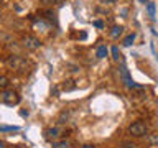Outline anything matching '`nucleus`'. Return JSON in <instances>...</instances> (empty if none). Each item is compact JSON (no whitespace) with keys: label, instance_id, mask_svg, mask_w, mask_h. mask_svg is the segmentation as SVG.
<instances>
[{"label":"nucleus","instance_id":"obj_1","mask_svg":"<svg viewBox=\"0 0 158 148\" xmlns=\"http://www.w3.org/2000/svg\"><path fill=\"white\" fill-rule=\"evenodd\" d=\"M5 64H7L8 69H12L15 72H27L28 69V61L20 54H12L5 59Z\"/></svg>","mask_w":158,"mask_h":148},{"label":"nucleus","instance_id":"obj_2","mask_svg":"<svg viewBox=\"0 0 158 148\" xmlns=\"http://www.w3.org/2000/svg\"><path fill=\"white\" fill-rule=\"evenodd\" d=\"M0 102H3L5 105H18L20 104V96L12 89H5L0 91Z\"/></svg>","mask_w":158,"mask_h":148},{"label":"nucleus","instance_id":"obj_3","mask_svg":"<svg viewBox=\"0 0 158 148\" xmlns=\"http://www.w3.org/2000/svg\"><path fill=\"white\" fill-rule=\"evenodd\" d=\"M147 125L143 123L142 120H137L133 122L130 127H128V133H130L132 137H145L147 135Z\"/></svg>","mask_w":158,"mask_h":148},{"label":"nucleus","instance_id":"obj_4","mask_svg":"<svg viewBox=\"0 0 158 148\" xmlns=\"http://www.w3.org/2000/svg\"><path fill=\"white\" fill-rule=\"evenodd\" d=\"M118 72H120V79L123 81V84H125L128 89H137V87H140L138 84L133 82V79H132V76H130V72H128V69L123 66V64H122L120 68H118Z\"/></svg>","mask_w":158,"mask_h":148},{"label":"nucleus","instance_id":"obj_5","mask_svg":"<svg viewBox=\"0 0 158 148\" xmlns=\"http://www.w3.org/2000/svg\"><path fill=\"white\" fill-rule=\"evenodd\" d=\"M22 44L27 49H38L41 48V41L36 38V36H31V35H27V36H23L22 39Z\"/></svg>","mask_w":158,"mask_h":148},{"label":"nucleus","instance_id":"obj_6","mask_svg":"<svg viewBox=\"0 0 158 148\" xmlns=\"http://www.w3.org/2000/svg\"><path fill=\"white\" fill-rule=\"evenodd\" d=\"M61 137H63V130L59 127H51V128H46V130H44V138H46V140L56 142L58 138H61Z\"/></svg>","mask_w":158,"mask_h":148},{"label":"nucleus","instance_id":"obj_7","mask_svg":"<svg viewBox=\"0 0 158 148\" xmlns=\"http://www.w3.org/2000/svg\"><path fill=\"white\" fill-rule=\"evenodd\" d=\"M147 143L150 146H158V133H150V135H147Z\"/></svg>","mask_w":158,"mask_h":148},{"label":"nucleus","instance_id":"obj_8","mask_svg":"<svg viewBox=\"0 0 158 148\" xmlns=\"http://www.w3.org/2000/svg\"><path fill=\"white\" fill-rule=\"evenodd\" d=\"M122 33H123V27H114L112 30H110V36L114 38V39H117L118 36H122Z\"/></svg>","mask_w":158,"mask_h":148},{"label":"nucleus","instance_id":"obj_9","mask_svg":"<svg viewBox=\"0 0 158 148\" xmlns=\"http://www.w3.org/2000/svg\"><path fill=\"white\" fill-rule=\"evenodd\" d=\"M107 54H109L107 46H106V44H101V46L97 48V58H101V59H102V58H106Z\"/></svg>","mask_w":158,"mask_h":148},{"label":"nucleus","instance_id":"obj_10","mask_svg":"<svg viewBox=\"0 0 158 148\" xmlns=\"http://www.w3.org/2000/svg\"><path fill=\"white\" fill-rule=\"evenodd\" d=\"M135 36H137V33H130L128 36L123 38V46H130V44H133V41H135Z\"/></svg>","mask_w":158,"mask_h":148},{"label":"nucleus","instance_id":"obj_11","mask_svg":"<svg viewBox=\"0 0 158 148\" xmlns=\"http://www.w3.org/2000/svg\"><path fill=\"white\" fill-rule=\"evenodd\" d=\"M112 58H114V61H117V63L122 61V54H120L117 46H112Z\"/></svg>","mask_w":158,"mask_h":148},{"label":"nucleus","instance_id":"obj_12","mask_svg":"<svg viewBox=\"0 0 158 148\" xmlns=\"http://www.w3.org/2000/svg\"><path fill=\"white\" fill-rule=\"evenodd\" d=\"M8 86V77L3 76V74H0V91H5Z\"/></svg>","mask_w":158,"mask_h":148},{"label":"nucleus","instance_id":"obj_13","mask_svg":"<svg viewBox=\"0 0 158 148\" xmlns=\"http://www.w3.org/2000/svg\"><path fill=\"white\" fill-rule=\"evenodd\" d=\"M20 128L15 125H0V132H18Z\"/></svg>","mask_w":158,"mask_h":148},{"label":"nucleus","instance_id":"obj_14","mask_svg":"<svg viewBox=\"0 0 158 148\" xmlns=\"http://www.w3.org/2000/svg\"><path fill=\"white\" fill-rule=\"evenodd\" d=\"M147 12H148V15H150L152 20H155V3H150V2H148V3H147Z\"/></svg>","mask_w":158,"mask_h":148},{"label":"nucleus","instance_id":"obj_15","mask_svg":"<svg viewBox=\"0 0 158 148\" xmlns=\"http://www.w3.org/2000/svg\"><path fill=\"white\" fill-rule=\"evenodd\" d=\"M69 146V142L66 140H61V142H53V148H68Z\"/></svg>","mask_w":158,"mask_h":148},{"label":"nucleus","instance_id":"obj_16","mask_svg":"<svg viewBox=\"0 0 158 148\" xmlns=\"http://www.w3.org/2000/svg\"><path fill=\"white\" fill-rule=\"evenodd\" d=\"M74 81H66V82H64V89H66V91H71V89H74V87H76V84H73Z\"/></svg>","mask_w":158,"mask_h":148},{"label":"nucleus","instance_id":"obj_17","mask_svg":"<svg viewBox=\"0 0 158 148\" xmlns=\"http://www.w3.org/2000/svg\"><path fill=\"white\" fill-rule=\"evenodd\" d=\"M122 148H138V146L135 145V143H132V142H123Z\"/></svg>","mask_w":158,"mask_h":148},{"label":"nucleus","instance_id":"obj_18","mask_svg":"<svg viewBox=\"0 0 158 148\" xmlns=\"http://www.w3.org/2000/svg\"><path fill=\"white\" fill-rule=\"evenodd\" d=\"M43 5H54V3H58L59 0H40Z\"/></svg>","mask_w":158,"mask_h":148},{"label":"nucleus","instance_id":"obj_19","mask_svg":"<svg viewBox=\"0 0 158 148\" xmlns=\"http://www.w3.org/2000/svg\"><path fill=\"white\" fill-rule=\"evenodd\" d=\"M94 27H96V28H104V22H101V20H96V22H94Z\"/></svg>","mask_w":158,"mask_h":148},{"label":"nucleus","instance_id":"obj_20","mask_svg":"<svg viewBox=\"0 0 158 148\" xmlns=\"http://www.w3.org/2000/svg\"><path fill=\"white\" fill-rule=\"evenodd\" d=\"M102 3H107V5H112V3H115L117 0H101Z\"/></svg>","mask_w":158,"mask_h":148},{"label":"nucleus","instance_id":"obj_21","mask_svg":"<svg viewBox=\"0 0 158 148\" xmlns=\"http://www.w3.org/2000/svg\"><path fill=\"white\" fill-rule=\"evenodd\" d=\"M0 148H7V143H5V142H0Z\"/></svg>","mask_w":158,"mask_h":148},{"label":"nucleus","instance_id":"obj_22","mask_svg":"<svg viewBox=\"0 0 158 148\" xmlns=\"http://www.w3.org/2000/svg\"><path fill=\"white\" fill-rule=\"evenodd\" d=\"M81 148H96V146H92V145H82Z\"/></svg>","mask_w":158,"mask_h":148},{"label":"nucleus","instance_id":"obj_23","mask_svg":"<svg viewBox=\"0 0 158 148\" xmlns=\"http://www.w3.org/2000/svg\"><path fill=\"white\" fill-rule=\"evenodd\" d=\"M140 2H142V3H147V2H148V0H140Z\"/></svg>","mask_w":158,"mask_h":148},{"label":"nucleus","instance_id":"obj_24","mask_svg":"<svg viewBox=\"0 0 158 148\" xmlns=\"http://www.w3.org/2000/svg\"><path fill=\"white\" fill-rule=\"evenodd\" d=\"M0 18H2V13H0Z\"/></svg>","mask_w":158,"mask_h":148},{"label":"nucleus","instance_id":"obj_25","mask_svg":"<svg viewBox=\"0 0 158 148\" xmlns=\"http://www.w3.org/2000/svg\"><path fill=\"white\" fill-rule=\"evenodd\" d=\"M2 2H3V0H0V3H2Z\"/></svg>","mask_w":158,"mask_h":148}]
</instances>
